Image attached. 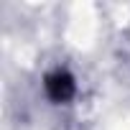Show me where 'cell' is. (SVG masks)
I'll return each mask as SVG.
<instances>
[{"label": "cell", "instance_id": "obj_1", "mask_svg": "<svg viewBox=\"0 0 130 130\" xmlns=\"http://www.w3.org/2000/svg\"><path fill=\"white\" fill-rule=\"evenodd\" d=\"M46 94L54 102H67L74 97V77L69 72H51L46 77Z\"/></svg>", "mask_w": 130, "mask_h": 130}]
</instances>
